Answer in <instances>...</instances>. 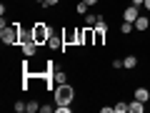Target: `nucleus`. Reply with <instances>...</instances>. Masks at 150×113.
<instances>
[{
	"mask_svg": "<svg viewBox=\"0 0 150 113\" xmlns=\"http://www.w3.org/2000/svg\"><path fill=\"white\" fill-rule=\"evenodd\" d=\"M50 35H53V28H50L45 20H38L35 25H33V40H35L38 45H48Z\"/></svg>",
	"mask_w": 150,
	"mask_h": 113,
	"instance_id": "obj_1",
	"label": "nucleus"
},
{
	"mask_svg": "<svg viewBox=\"0 0 150 113\" xmlns=\"http://www.w3.org/2000/svg\"><path fill=\"white\" fill-rule=\"evenodd\" d=\"M53 93H55V106H70L75 98V88L68 86V83H60Z\"/></svg>",
	"mask_w": 150,
	"mask_h": 113,
	"instance_id": "obj_2",
	"label": "nucleus"
},
{
	"mask_svg": "<svg viewBox=\"0 0 150 113\" xmlns=\"http://www.w3.org/2000/svg\"><path fill=\"white\" fill-rule=\"evenodd\" d=\"M0 40H3L5 45H20V33H18L15 23H13V25L0 28Z\"/></svg>",
	"mask_w": 150,
	"mask_h": 113,
	"instance_id": "obj_3",
	"label": "nucleus"
},
{
	"mask_svg": "<svg viewBox=\"0 0 150 113\" xmlns=\"http://www.w3.org/2000/svg\"><path fill=\"white\" fill-rule=\"evenodd\" d=\"M108 35V25H95L93 28V45H103Z\"/></svg>",
	"mask_w": 150,
	"mask_h": 113,
	"instance_id": "obj_4",
	"label": "nucleus"
},
{
	"mask_svg": "<svg viewBox=\"0 0 150 113\" xmlns=\"http://www.w3.org/2000/svg\"><path fill=\"white\" fill-rule=\"evenodd\" d=\"M138 15H140V5H128V8L123 10V20L135 23V20H138Z\"/></svg>",
	"mask_w": 150,
	"mask_h": 113,
	"instance_id": "obj_5",
	"label": "nucleus"
},
{
	"mask_svg": "<svg viewBox=\"0 0 150 113\" xmlns=\"http://www.w3.org/2000/svg\"><path fill=\"white\" fill-rule=\"evenodd\" d=\"M20 48H23V55H25V58H33V55L38 53V43H35V40H30V43H23Z\"/></svg>",
	"mask_w": 150,
	"mask_h": 113,
	"instance_id": "obj_6",
	"label": "nucleus"
},
{
	"mask_svg": "<svg viewBox=\"0 0 150 113\" xmlns=\"http://www.w3.org/2000/svg\"><path fill=\"white\" fill-rule=\"evenodd\" d=\"M133 25H135V30L145 33V30H148V28H150V20H148V18H145V15H138V20H135Z\"/></svg>",
	"mask_w": 150,
	"mask_h": 113,
	"instance_id": "obj_7",
	"label": "nucleus"
},
{
	"mask_svg": "<svg viewBox=\"0 0 150 113\" xmlns=\"http://www.w3.org/2000/svg\"><path fill=\"white\" fill-rule=\"evenodd\" d=\"M135 98L143 101V103H148V101H150V91H148L145 86H138V88H135Z\"/></svg>",
	"mask_w": 150,
	"mask_h": 113,
	"instance_id": "obj_8",
	"label": "nucleus"
},
{
	"mask_svg": "<svg viewBox=\"0 0 150 113\" xmlns=\"http://www.w3.org/2000/svg\"><path fill=\"white\" fill-rule=\"evenodd\" d=\"M128 106H130V113H145V103H143V101H138V98H133Z\"/></svg>",
	"mask_w": 150,
	"mask_h": 113,
	"instance_id": "obj_9",
	"label": "nucleus"
},
{
	"mask_svg": "<svg viewBox=\"0 0 150 113\" xmlns=\"http://www.w3.org/2000/svg\"><path fill=\"white\" fill-rule=\"evenodd\" d=\"M48 48H53V50H58V48H65L63 38H58V35H50V40H48Z\"/></svg>",
	"mask_w": 150,
	"mask_h": 113,
	"instance_id": "obj_10",
	"label": "nucleus"
},
{
	"mask_svg": "<svg viewBox=\"0 0 150 113\" xmlns=\"http://www.w3.org/2000/svg\"><path fill=\"white\" fill-rule=\"evenodd\" d=\"M123 65H125V70H133L135 65H138V55H128V58L123 60Z\"/></svg>",
	"mask_w": 150,
	"mask_h": 113,
	"instance_id": "obj_11",
	"label": "nucleus"
},
{
	"mask_svg": "<svg viewBox=\"0 0 150 113\" xmlns=\"http://www.w3.org/2000/svg\"><path fill=\"white\" fill-rule=\"evenodd\" d=\"M53 78H55V83H58V86H60V83H68V73H65V70H55Z\"/></svg>",
	"mask_w": 150,
	"mask_h": 113,
	"instance_id": "obj_12",
	"label": "nucleus"
},
{
	"mask_svg": "<svg viewBox=\"0 0 150 113\" xmlns=\"http://www.w3.org/2000/svg\"><path fill=\"white\" fill-rule=\"evenodd\" d=\"M83 45H93V28L85 25V33H83Z\"/></svg>",
	"mask_w": 150,
	"mask_h": 113,
	"instance_id": "obj_13",
	"label": "nucleus"
},
{
	"mask_svg": "<svg viewBox=\"0 0 150 113\" xmlns=\"http://www.w3.org/2000/svg\"><path fill=\"white\" fill-rule=\"evenodd\" d=\"M112 111L115 113H130V106L125 101H120V103H115V106H112Z\"/></svg>",
	"mask_w": 150,
	"mask_h": 113,
	"instance_id": "obj_14",
	"label": "nucleus"
},
{
	"mask_svg": "<svg viewBox=\"0 0 150 113\" xmlns=\"http://www.w3.org/2000/svg\"><path fill=\"white\" fill-rule=\"evenodd\" d=\"M133 23H130V20H123V25H120V33H123V35H128V33H133Z\"/></svg>",
	"mask_w": 150,
	"mask_h": 113,
	"instance_id": "obj_15",
	"label": "nucleus"
},
{
	"mask_svg": "<svg viewBox=\"0 0 150 113\" xmlns=\"http://www.w3.org/2000/svg\"><path fill=\"white\" fill-rule=\"evenodd\" d=\"M98 18H100V15H93V13H88V15H85V25H88V28H95Z\"/></svg>",
	"mask_w": 150,
	"mask_h": 113,
	"instance_id": "obj_16",
	"label": "nucleus"
},
{
	"mask_svg": "<svg viewBox=\"0 0 150 113\" xmlns=\"http://www.w3.org/2000/svg\"><path fill=\"white\" fill-rule=\"evenodd\" d=\"M40 111V103L38 101H28V113H38Z\"/></svg>",
	"mask_w": 150,
	"mask_h": 113,
	"instance_id": "obj_17",
	"label": "nucleus"
},
{
	"mask_svg": "<svg viewBox=\"0 0 150 113\" xmlns=\"http://www.w3.org/2000/svg\"><path fill=\"white\" fill-rule=\"evenodd\" d=\"M88 8H90V5H85V3L80 0V5L75 8V13H78V15H85V13H88Z\"/></svg>",
	"mask_w": 150,
	"mask_h": 113,
	"instance_id": "obj_18",
	"label": "nucleus"
},
{
	"mask_svg": "<svg viewBox=\"0 0 150 113\" xmlns=\"http://www.w3.org/2000/svg\"><path fill=\"white\" fill-rule=\"evenodd\" d=\"M112 68H115V70H120V68H125V65H123V58H115V60H112Z\"/></svg>",
	"mask_w": 150,
	"mask_h": 113,
	"instance_id": "obj_19",
	"label": "nucleus"
},
{
	"mask_svg": "<svg viewBox=\"0 0 150 113\" xmlns=\"http://www.w3.org/2000/svg\"><path fill=\"white\" fill-rule=\"evenodd\" d=\"M55 111L58 113H70V106H55Z\"/></svg>",
	"mask_w": 150,
	"mask_h": 113,
	"instance_id": "obj_20",
	"label": "nucleus"
},
{
	"mask_svg": "<svg viewBox=\"0 0 150 113\" xmlns=\"http://www.w3.org/2000/svg\"><path fill=\"white\" fill-rule=\"evenodd\" d=\"M58 3H60V0H45V5H43V8H55Z\"/></svg>",
	"mask_w": 150,
	"mask_h": 113,
	"instance_id": "obj_21",
	"label": "nucleus"
},
{
	"mask_svg": "<svg viewBox=\"0 0 150 113\" xmlns=\"http://www.w3.org/2000/svg\"><path fill=\"white\" fill-rule=\"evenodd\" d=\"M133 5H145V0H130Z\"/></svg>",
	"mask_w": 150,
	"mask_h": 113,
	"instance_id": "obj_22",
	"label": "nucleus"
},
{
	"mask_svg": "<svg viewBox=\"0 0 150 113\" xmlns=\"http://www.w3.org/2000/svg\"><path fill=\"white\" fill-rule=\"evenodd\" d=\"M83 3H85V5H95L98 0H83Z\"/></svg>",
	"mask_w": 150,
	"mask_h": 113,
	"instance_id": "obj_23",
	"label": "nucleus"
},
{
	"mask_svg": "<svg viewBox=\"0 0 150 113\" xmlns=\"http://www.w3.org/2000/svg\"><path fill=\"white\" fill-rule=\"evenodd\" d=\"M35 3H38V5H45V0H35Z\"/></svg>",
	"mask_w": 150,
	"mask_h": 113,
	"instance_id": "obj_24",
	"label": "nucleus"
}]
</instances>
